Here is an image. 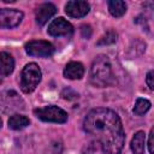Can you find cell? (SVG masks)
Listing matches in <instances>:
<instances>
[{
	"label": "cell",
	"instance_id": "cell-8",
	"mask_svg": "<svg viewBox=\"0 0 154 154\" xmlns=\"http://www.w3.org/2000/svg\"><path fill=\"white\" fill-rule=\"evenodd\" d=\"M90 5L83 0H71L65 4V13L72 18H82L89 13Z\"/></svg>",
	"mask_w": 154,
	"mask_h": 154
},
{
	"label": "cell",
	"instance_id": "cell-13",
	"mask_svg": "<svg viewBox=\"0 0 154 154\" xmlns=\"http://www.w3.org/2000/svg\"><path fill=\"white\" fill-rule=\"evenodd\" d=\"M0 59H1V76L6 77V76L11 75L12 71H13L14 60H13L12 55L10 53H7V52H1Z\"/></svg>",
	"mask_w": 154,
	"mask_h": 154
},
{
	"label": "cell",
	"instance_id": "cell-2",
	"mask_svg": "<svg viewBox=\"0 0 154 154\" xmlns=\"http://www.w3.org/2000/svg\"><path fill=\"white\" fill-rule=\"evenodd\" d=\"M89 81L96 88H106L116 82L111 60L107 55H97L90 66Z\"/></svg>",
	"mask_w": 154,
	"mask_h": 154
},
{
	"label": "cell",
	"instance_id": "cell-6",
	"mask_svg": "<svg viewBox=\"0 0 154 154\" xmlns=\"http://www.w3.org/2000/svg\"><path fill=\"white\" fill-rule=\"evenodd\" d=\"M24 13L17 8L0 10V25L2 29H13L22 23Z\"/></svg>",
	"mask_w": 154,
	"mask_h": 154
},
{
	"label": "cell",
	"instance_id": "cell-19",
	"mask_svg": "<svg viewBox=\"0 0 154 154\" xmlns=\"http://www.w3.org/2000/svg\"><path fill=\"white\" fill-rule=\"evenodd\" d=\"M148 150L150 154H154V126L150 130L149 138H148Z\"/></svg>",
	"mask_w": 154,
	"mask_h": 154
},
{
	"label": "cell",
	"instance_id": "cell-12",
	"mask_svg": "<svg viewBox=\"0 0 154 154\" xmlns=\"http://www.w3.org/2000/svg\"><path fill=\"white\" fill-rule=\"evenodd\" d=\"M29 124H30L29 118L23 114H12L7 120V125L11 130H22L26 128Z\"/></svg>",
	"mask_w": 154,
	"mask_h": 154
},
{
	"label": "cell",
	"instance_id": "cell-15",
	"mask_svg": "<svg viewBox=\"0 0 154 154\" xmlns=\"http://www.w3.org/2000/svg\"><path fill=\"white\" fill-rule=\"evenodd\" d=\"M152 103L149 100L147 99H142V97H138L135 102V106L132 108V112L136 114V116H143L144 113H147L150 108Z\"/></svg>",
	"mask_w": 154,
	"mask_h": 154
},
{
	"label": "cell",
	"instance_id": "cell-3",
	"mask_svg": "<svg viewBox=\"0 0 154 154\" xmlns=\"http://www.w3.org/2000/svg\"><path fill=\"white\" fill-rule=\"evenodd\" d=\"M41 78H42V72L40 66L36 63L26 64L20 73V90L24 94L32 93L41 82Z\"/></svg>",
	"mask_w": 154,
	"mask_h": 154
},
{
	"label": "cell",
	"instance_id": "cell-10",
	"mask_svg": "<svg viewBox=\"0 0 154 154\" xmlns=\"http://www.w3.org/2000/svg\"><path fill=\"white\" fill-rule=\"evenodd\" d=\"M64 77L69 79H81L84 76V66L79 61H70L64 69Z\"/></svg>",
	"mask_w": 154,
	"mask_h": 154
},
{
	"label": "cell",
	"instance_id": "cell-11",
	"mask_svg": "<svg viewBox=\"0 0 154 154\" xmlns=\"http://www.w3.org/2000/svg\"><path fill=\"white\" fill-rule=\"evenodd\" d=\"M144 147H146V132L140 130L134 135L130 143V148L132 154H144Z\"/></svg>",
	"mask_w": 154,
	"mask_h": 154
},
{
	"label": "cell",
	"instance_id": "cell-18",
	"mask_svg": "<svg viewBox=\"0 0 154 154\" xmlns=\"http://www.w3.org/2000/svg\"><path fill=\"white\" fill-rule=\"evenodd\" d=\"M146 83L150 90H154V70L149 71L146 75Z\"/></svg>",
	"mask_w": 154,
	"mask_h": 154
},
{
	"label": "cell",
	"instance_id": "cell-5",
	"mask_svg": "<svg viewBox=\"0 0 154 154\" xmlns=\"http://www.w3.org/2000/svg\"><path fill=\"white\" fill-rule=\"evenodd\" d=\"M24 49L28 55L38 58H48L55 51L54 46L46 40H31L25 43Z\"/></svg>",
	"mask_w": 154,
	"mask_h": 154
},
{
	"label": "cell",
	"instance_id": "cell-4",
	"mask_svg": "<svg viewBox=\"0 0 154 154\" xmlns=\"http://www.w3.org/2000/svg\"><path fill=\"white\" fill-rule=\"evenodd\" d=\"M34 114L42 122L46 123H57V124H63L67 122V113L55 106V105H49V106H45V107H40V108H35L34 109Z\"/></svg>",
	"mask_w": 154,
	"mask_h": 154
},
{
	"label": "cell",
	"instance_id": "cell-16",
	"mask_svg": "<svg viewBox=\"0 0 154 154\" xmlns=\"http://www.w3.org/2000/svg\"><path fill=\"white\" fill-rule=\"evenodd\" d=\"M117 38H118V34H117L114 30L109 29L108 31H106V34H103V35L99 38V41L96 42V45H97V46H107V45H112V43L117 42Z\"/></svg>",
	"mask_w": 154,
	"mask_h": 154
},
{
	"label": "cell",
	"instance_id": "cell-9",
	"mask_svg": "<svg viewBox=\"0 0 154 154\" xmlns=\"http://www.w3.org/2000/svg\"><path fill=\"white\" fill-rule=\"evenodd\" d=\"M57 13V7L55 5H53L52 2H43L41 5L37 6L36 11H35V18H36V23L42 26L45 25L48 19H51L54 14Z\"/></svg>",
	"mask_w": 154,
	"mask_h": 154
},
{
	"label": "cell",
	"instance_id": "cell-20",
	"mask_svg": "<svg viewBox=\"0 0 154 154\" xmlns=\"http://www.w3.org/2000/svg\"><path fill=\"white\" fill-rule=\"evenodd\" d=\"M81 32H82V36L84 38H89L90 35H91V29L89 25H82L81 26Z\"/></svg>",
	"mask_w": 154,
	"mask_h": 154
},
{
	"label": "cell",
	"instance_id": "cell-7",
	"mask_svg": "<svg viewBox=\"0 0 154 154\" xmlns=\"http://www.w3.org/2000/svg\"><path fill=\"white\" fill-rule=\"evenodd\" d=\"M47 32L53 37H61V36L70 37L73 34V26L70 22H67L63 17H58L49 23Z\"/></svg>",
	"mask_w": 154,
	"mask_h": 154
},
{
	"label": "cell",
	"instance_id": "cell-17",
	"mask_svg": "<svg viewBox=\"0 0 154 154\" xmlns=\"http://www.w3.org/2000/svg\"><path fill=\"white\" fill-rule=\"evenodd\" d=\"M61 96L64 99H66V100H76V99H78V94L75 90H72L71 88H65L61 91Z\"/></svg>",
	"mask_w": 154,
	"mask_h": 154
},
{
	"label": "cell",
	"instance_id": "cell-14",
	"mask_svg": "<svg viewBox=\"0 0 154 154\" xmlns=\"http://www.w3.org/2000/svg\"><path fill=\"white\" fill-rule=\"evenodd\" d=\"M108 5V11L111 13V16L116 17V18H119L125 14L126 12V4L125 1H122V0H109L107 2Z\"/></svg>",
	"mask_w": 154,
	"mask_h": 154
},
{
	"label": "cell",
	"instance_id": "cell-1",
	"mask_svg": "<svg viewBox=\"0 0 154 154\" xmlns=\"http://www.w3.org/2000/svg\"><path fill=\"white\" fill-rule=\"evenodd\" d=\"M83 130L96 141L105 154H120L125 132L119 116L105 107L90 109L83 120Z\"/></svg>",
	"mask_w": 154,
	"mask_h": 154
}]
</instances>
